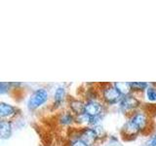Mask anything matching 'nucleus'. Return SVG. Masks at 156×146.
I'll return each instance as SVG.
<instances>
[{
  "mask_svg": "<svg viewBox=\"0 0 156 146\" xmlns=\"http://www.w3.org/2000/svg\"><path fill=\"white\" fill-rule=\"evenodd\" d=\"M149 123L148 115L144 111H136L132 114L128 122L123 127V131L126 135L133 136L147 128Z\"/></svg>",
  "mask_w": 156,
  "mask_h": 146,
  "instance_id": "f257e3e1",
  "label": "nucleus"
},
{
  "mask_svg": "<svg viewBox=\"0 0 156 146\" xmlns=\"http://www.w3.org/2000/svg\"><path fill=\"white\" fill-rule=\"evenodd\" d=\"M102 112H104V106L101 102L97 99H88L85 102L84 113L78 116V118H82L83 121L95 125L97 124L98 120L101 118Z\"/></svg>",
  "mask_w": 156,
  "mask_h": 146,
  "instance_id": "f03ea898",
  "label": "nucleus"
},
{
  "mask_svg": "<svg viewBox=\"0 0 156 146\" xmlns=\"http://www.w3.org/2000/svg\"><path fill=\"white\" fill-rule=\"evenodd\" d=\"M101 97L105 103L107 104H115L117 102H120L123 99V95L121 94L120 91L115 87V85L106 84L104 85L101 88Z\"/></svg>",
  "mask_w": 156,
  "mask_h": 146,
  "instance_id": "7ed1b4c3",
  "label": "nucleus"
},
{
  "mask_svg": "<svg viewBox=\"0 0 156 146\" xmlns=\"http://www.w3.org/2000/svg\"><path fill=\"white\" fill-rule=\"evenodd\" d=\"M48 97L49 94L45 89H37L29 97L27 102L28 108L31 110L38 108L48 100Z\"/></svg>",
  "mask_w": 156,
  "mask_h": 146,
  "instance_id": "20e7f679",
  "label": "nucleus"
},
{
  "mask_svg": "<svg viewBox=\"0 0 156 146\" xmlns=\"http://www.w3.org/2000/svg\"><path fill=\"white\" fill-rule=\"evenodd\" d=\"M120 108L124 113H130L132 111H135L140 106V102L136 99L135 96L132 94H129L127 96H124L123 99L119 102Z\"/></svg>",
  "mask_w": 156,
  "mask_h": 146,
  "instance_id": "39448f33",
  "label": "nucleus"
},
{
  "mask_svg": "<svg viewBox=\"0 0 156 146\" xmlns=\"http://www.w3.org/2000/svg\"><path fill=\"white\" fill-rule=\"evenodd\" d=\"M78 137L81 138L83 141L91 146L94 143H96L97 139L100 137L99 134L96 130V128H90V127H86V128H83L79 134H78Z\"/></svg>",
  "mask_w": 156,
  "mask_h": 146,
  "instance_id": "423d86ee",
  "label": "nucleus"
},
{
  "mask_svg": "<svg viewBox=\"0 0 156 146\" xmlns=\"http://www.w3.org/2000/svg\"><path fill=\"white\" fill-rule=\"evenodd\" d=\"M18 109L15 106L5 103V102H1L0 103V116H1V119H9L11 117L15 116L17 114Z\"/></svg>",
  "mask_w": 156,
  "mask_h": 146,
  "instance_id": "0eeeda50",
  "label": "nucleus"
},
{
  "mask_svg": "<svg viewBox=\"0 0 156 146\" xmlns=\"http://www.w3.org/2000/svg\"><path fill=\"white\" fill-rule=\"evenodd\" d=\"M12 123L8 120H1L0 122V135L2 139L9 138L12 134Z\"/></svg>",
  "mask_w": 156,
  "mask_h": 146,
  "instance_id": "6e6552de",
  "label": "nucleus"
},
{
  "mask_svg": "<svg viewBox=\"0 0 156 146\" xmlns=\"http://www.w3.org/2000/svg\"><path fill=\"white\" fill-rule=\"evenodd\" d=\"M84 106H85V103L79 99H72L69 101V107H70L71 111L74 114H76L77 116H80L84 113Z\"/></svg>",
  "mask_w": 156,
  "mask_h": 146,
  "instance_id": "1a4fd4ad",
  "label": "nucleus"
},
{
  "mask_svg": "<svg viewBox=\"0 0 156 146\" xmlns=\"http://www.w3.org/2000/svg\"><path fill=\"white\" fill-rule=\"evenodd\" d=\"M66 97V89L63 87H58L54 95V103L57 106L61 105Z\"/></svg>",
  "mask_w": 156,
  "mask_h": 146,
  "instance_id": "9d476101",
  "label": "nucleus"
},
{
  "mask_svg": "<svg viewBox=\"0 0 156 146\" xmlns=\"http://www.w3.org/2000/svg\"><path fill=\"white\" fill-rule=\"evenodd\" d=\"M58 121H60V123L63 126L70 125L72 122L74 121V116H73L72 113H70V112H63V113L61 115Z\"/></svg>",
  "mask_w": 156,
  "mask_h": 146,
  "instance_id": "9b49d317",
  "label": "nucleus"
},
{
  "mask_svg": "<svg viewBox=\"0 0 156 146\" xmlns=\"http://www.w3.org/2000/svg\"><path fill=\"white\" fill-rule=\"evenodd\" d=\"M115 87L120 91V92L123 96H127L129 95L130 92H132L131 87H130V83H123V82H118L115 83Z\"/></svg>",
  "mask_w": 156,
  "mask_h": 146,
  "instance_id": "f8f14e48",
  "label": "nucleus"
},
{
  "mask_svg": "<svg viewBox=\"0 0 156 146\" xmlns=\"http://www.w3.org/2000/svg\"><path fill=\"white\" fill-rule=\"evenodd\" d=\"M130 87L132 92H140L147 89L148 84L144 82H132L130 83Z\"/></svg>",
  "mask_w": 156,
  "mask_h": 146,
  "instance_id": "ddd939ff",
  "label": "nucleus"
},
{
  "mask_svg": "<svg viewBox=\"0 0 156 146\" xmlns=\"http://www.w3.org/2000/svg\"><path fill=\"white\" fill-rule=\"evenodd\" d=\"M145 94H146V97L147 99L151 102L156 101V89L154 87L148 86L147 89L145 90Z\"/></svg>",
  "mask_w": 156,
  "mask_h": 146,
  "instance_id": "4468645a",
  "label": "nucleus"
},
{
  "mask_svg": "<svg viewBox=\"0 0 156 146\" xmlns=\"http://www.w3.org/2000/svg\"><path fill=\"white\" fill-rule=\"evenodd\" d=\"M69 146H89L85 141H83L81 138L76 137L74 139H72L69 142Z\"/></svg>",
  "mask_w": 156,
  "mask_h": 146,
  "instance_id": "2eb2a0df",
  "label": "nucleus"
},
{
  "mask_svg": "<svg viewBox=\"0 0 156 146\" xmlns=\"http://www.w3.org/2000/svg\"><path fill=\"white\" fill-rule=\"evenodd\" d=\"M150 146H156V133H155V134L153 135V137L151 138V141H150Z\"/></svg>",
  "mask_w": 156,
  "mask_h": 146,
  "instance_id": "dca6fc26",
  "label": "nucleus"
}]
</instances>
